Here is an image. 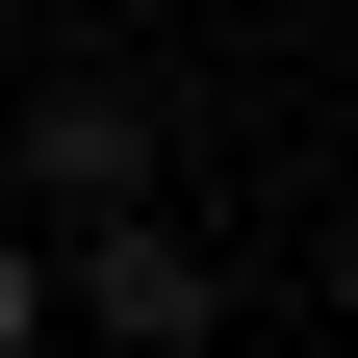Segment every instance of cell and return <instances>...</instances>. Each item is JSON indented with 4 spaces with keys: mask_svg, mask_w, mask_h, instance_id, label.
Returning a JSON list of instances; mask_svg holds the SVG:
<instances>
[{
    "mask_svg": "<svg viewBox=\"0 0 358 358\" xmlns=\"http://www.w3.org/2000/svg\"><path fill=\"white\" fill-rule=\"evenodd\" d=\"M205 333H231V256L179 205H77L52 231V358H205Z\"/></svg>",
    "mask_w": 358,
    "mask_h": 358,
    "instance_id": "1",
    "label": "cell"
},
{
    "mask_svg": "<svg viewBox=\"0 0 358 358\" xmlns=\"http://www.w3.org/2000/svg\"><path fill=\"white\" fill-rule=\"evenodd\" d=\"M0 179H26V231H77V205H154V103H128V77H52Z\"/></svg>",
    "mask_w": 358,
    "mask_h": 358,
    "instance_id": "2",
    "label": "cell"
},
{
    "mask_svg": "<svg viewBox=\"0 0 358 358\" xmlns=\"http://www.w3.org/2000/svg\"><path fill=\"white\" fill-rule=\"evenodd\" d=\"M0 358H52V231H0Z\"/></svg>",
    "mask_w": 358,
    "mask_h": 358,
    "instance_id": "3",
    "label": "cell"
}]
</instances>
